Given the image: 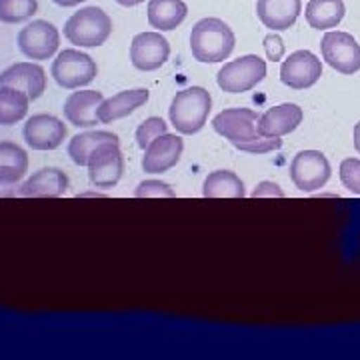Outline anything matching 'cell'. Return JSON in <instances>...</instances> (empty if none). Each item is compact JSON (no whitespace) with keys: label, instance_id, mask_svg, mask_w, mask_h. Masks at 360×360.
I'll list each match as a JSON object with an SVG mask.
<instances>
[{"label":"cell","instance_id":"cell-1","mask_svg":"<svg viewBox=\"0 0 360 360\" xmlns=\"http://www.w3.org/2000/svg\"><path fill=\"white\" fill-rule=\"evenodd\" d=\"M258 118L260 115L250 108H226L212 118V129L243 153L266 155L278 150L283 146V141L278 136L260 134Z\"/></svg>","mask_w":360,"mask_h":360},{"label":"cell","instance_id":"cell-2","mask_svg":"<svg viewBox=\"0 0 360 360\" xmlns=\"http://www.w3.org/2000/svg\"><path fill=\"white\" fill-rule=\"evenodd\" d=\"M234 32L220 18H202L193 26L191 32V51L198 63H222L234 51Z\"/></svg>","mask_w":360,"mask_h":360},{"label":"cell","instance_id":"cell-3","mask_svg":"<svg viewBox=\"0 0 360 360\" xmlns=\"http://www.w3.org/2000/svg\"><path fill=\"white\" fill-rule=\"evenodd\" d=\"M212 108V96L202 86H191L176 92L168 108L172 127L182 134H196L205 129Z\"/></svg>","mask_w":360,"mask_h":360},{"label":"cell","instance_id":"cell-4","mask_svg":"<svg viewBox=\"0 0 360 360\" xmlns=\"http://www.w3.org/2000/svg\"><path fill=\"white\" fill-rule=\"evenodd\" d=\"M112 32V20L98 6H86L75 13L65 25V37L70 44L92 49L104 44Z\"/></svg>","mask_w":360,"mask_h":360},{"label":"cell","instance_id":"cell-5","mask_svg":"<svg viewBox=\"0 0 360 360\" xmlns=\"http://www.w3.org/2000/svg\"><path fill=\"white\" fill-rule=\"evenodd\" d=\"M264 77H266V63L257 54H246L222 66L217 82L224 92L240 94L255 89L264 80Z\"/></svg>","mask_w":360,"mask_h":360},{"label":"cell","instance_id":"cell-6","mask_svg":"<svg viewBox=\"0 0 360 360\" xmlns=\"http://www.w3.org/2000/svg\"><path fill=\"white\" fill-rule=\"evenodd\" d=\"M96 72H98L96 63L90 58L89 54L75 51V49L60 52L54 58L51 68V75L56 80V84L68 90L90 84L96 77Z\"/></svg>","mask_w":360,"mask_h":360},{"label":"cell","instance_id":"cell-7","mask_svg":"<svg viewBox=\"0 0 360 360\" xmlns=\"http://www.w3.org/2000/svg\"><path fill=\"white\" fill-rule=\"evenodd\" d=\"M330 162L319 150H302L290 162V180L302 193H316L330 179Z\"/></svg>","mask_w":360,"mask_h":360},{"label":"cell","instance_id":"cell-8","mask_svg":"<svg viewBox=\"0 0 360 360\" xmlns=\"http://www.w3.org/2000/svg\"><path fill=\"white\" fill-rule=\"evenodd\" d=\"M322 58L340 75H354L360 70V44L348 32H326L321 42Z\"/></svg>","mask_w":360,"mask_h":360},{"label":"cell","instance_id":"cell-9","mask_svg":"<svg viewBox=\"0 0 360 360\" xmlns=\"http://www.w3.org/2000/svg\"><path fill=\"white\" fill-rule=\"evenodd\" d=\"M86 167H89L90 184L94 188H112L124 172V156L120 153L118 144L106 142L90 155Z\"/></svg>","mask_w":360,"mask_h":360},{"label":"cell","instance_id":"cell-10","mask_svg":"<svg viewBox=\"0 0 360 360\" xmlns=\"http://www.w3.org/2000/svg\"><path fill=\"white\" fill-rule=\"evenodd\" d=\"M18 49L30 60H49L58 51L60 34L49 20H32L18 32Z\"/></svg>","mask_w":360,"mask_h":360},{"label":"cell","instance_id":"cell-11","mask_svg":"<svg viewBox=\"0 0 360 360\" xmlns=\"http://www.w3.org/2000/svg\"><path fill=\"white\" fill-rule=\"evenodd\" d=\"M322 77V63L310 51H296L281 66V80L288 89L304 90L319 82Z\"/></svg>","mask_w":360,"mask_h":360},{"label":"cell","instance_id":"cell-12","mask_svg":"<svg viewBox=\"0 0 360 360\" xmlns=\"http://www.w3.org/2000/svg\"><path fill=\"white\" fill-rule=\"evenodd\" d=\"M170 56V44L160 32H141L130 42L132 66L142 72H150L165 65Z\"/></svg>","mask_w":360,"mask_h":360},{"label":"cell","instance_id":"cell-13","mask_svg":"<svg viewBox=\"0 0 360 360\" xmlns=\"http://www.w3.org/2000/svg\"><path fill=\"white\" fill-rule=\"evenodd\" d=\"M22 136L32 150H54L65 142L66 127L56 116L34 115L26 120Z\"/></svg>","mask_w":360,"mask_h":360},{"label":"cell","instance_id":"cell-14","mask_svg":"<svg viewBox=\"0 0 360 360\" xmlns=\"http://www.w3.org/2000/svg\"><path fill=\"white\" fill-rule=\"evenodd\" d=\"M182 148L184 142L176 134H160L158 139L150 142L144 148V156H142V170L148 174H160L167 172L174 167L182 156Z\"/></svg>","mask_w":360,"mask_h":360},{"label":"cell","instance_id":"cell-15","mask_svg":"<svg viewBox=\"0 0 360 360\" xmlns=\"http://www.w3.org/2000/svg\"><path fill=\"white\" fill-rule=\"evenodd\" d=\"M0 86L22 90L30 101H37L46 90V72L40 65L16 63L0 72Z\"/></svg>","mask_w":360,"mask_h":360},{"label":"cell","instance_id":"cell-16","mask_svg":"<svg viewBox=\"0 0 360 360\" xmlns=\"http://www.w3.org/2000/svg\"><path fill=\"white\" fill-rule=\"evenodd\" d=\"M103 92L98 90H80L72 92L65 101V116L66 120L77 127V129H90L98 124L96 110L103 103Z\"/></svg>","mask_w":360,"mask_h":360},{"label":"cell","instance_id":"cell-17","mask_svg":"<svg viewBox=\"0 0 360 360\" xmlns=\"http://www.w3.org/2000/svg\"><path fill=\"white\" fill-rule=\"evenodd\" d=\"M302 122V108L298 104L284 103L269 108L258 118V132L264 136H284L295 132Z\"/></svg>","mask_w":360,"mask_h":360},{"label":"cell","instance_id":"cell-18","mask_svg":"<svg viewBox=\"0 0 360 360\" xmlns=\"http://www.w3.org/2000/svg\"><path fill=\"white\" fill-rule=\"evenodd\" d=\"M68 191V176L60 168H40L18 188L20 196L32 198H58Z\"/></svg>","mask_w":360,"mask_h":360},{"label":"cell","instance_id":"cell-19","mask_svg":"<svg viewBox=\"0 0 360 360\" xmlns=\"http://www.w3.org/2000/svg\"><path fill=\"white\" fill-rule=\"evenodd\" d=\"M302 11L300 0H258L257 14L260 22L272 32H283L295 25Z\"/></svg>","mask_w":360,"mask_h":360},{"label":"cell","instance_id":"cell-20","mask_svg":"<svg viewBox=\"0 0 360 360\" xmlns=\"http://www.w3.org/2000/svg\"><path fill=\"white\" fill-rule=\"evenodd\" d=\"M148 103V90L146 89H134V90H122L115 96L106 98L101 103L96 116H98V122H115L120 120L124 116L132 115L136 108H141L142 104Z\"/></svg>","mask_w":360,"mask_h":360},{"label":"cell","instance_id":"cell-21","mask_svg":"<svg viewBox=\"0 0 360 360\" xmlns=\"http://www.w3.org/2000/svg\"><path fill=\"white\" fill-rule=\"evenodd\" d=\"M28 172V155L14 142H0V186H13Z\"/></svg>","mask_w":360,"mask_h":360},{"label":"cell","instance_id":"cell-22","mask_svg":"<svg viewBox=\"0 0 360 360\" xmlns=\"http://www.w3.org/2000/svg\"><path fill=\"white\" fill-rule=\"evenodd\" d=\"M188 14L184 0H150L148 2V25L156 30H174Z\"/></svg>","mask_w":360,"mask_h":360},{"label":"cell","instance_id":"cell-23","mask_svg":"<svg viewBox=\"0 0 360 360\" xmlns=\"http://www.w3.org/2000/svg\"><path fill=\"white\" fill-rule=\"evenodd\" d=\"M345 2L342 0H309L307 4V22L316 30L336 28L345 18Z\"/></svg>","mask_w":360,"mask_h":360},{"label":"cell","instance_id":"cell-24","mask_svg":"<svg viewBox=\"0 0 360 360\" xmlns=\"http://www.w3.org/2000/svg\"><path fill=\"white\" fill-rule=\"evenodd\" d=\"M106 142H115L118 144V136L115 132L108 130H90V132H82L72 136V141L68 142V156L70 160L78 165V167H86L90 155Z\"/></svg>","mask_w":360,"mask_h":360},{"label":"cell","instance_id":"cell-25","mask_svg":"<svg viewBox=\"0 0 360 360\" xmlns=\"http://www.w3.org/2000/svg\"><path fill=\"white\" fill-rule=\"evenodd\" d=\"M202 194L206 198H243L245 182L231 170H214L206 176Z\"/></svg>","mask_w":360,"mask_h":360},{"label":"cell","instance_id":"cell-26","mask_svg":"<svg viewBox=\"0 0 360 360\" xmlns=\"http://www.w3.org/2000/svg\"><path fill=\"white\" fill-rule=\"evenodd\" d=\"M30 98L22 90L13 86H0V127H13L28 112Z\"/></svg>","mask_w":360,"mask_h":360},{"label":"cell","instance_id":"cell-27","mask_svg":"<svg viewBox=\"0 0 360 360\" xmlns=\"http://www.w3.org/2000/svg\"><path fill=\"white\" fill-rule=\"evenodd\" d=\"M39 2L37 0H0V22L16 25L28 20L37 13Z\"/></svg>","mask_w":360,"mask_h":360},{"label":"cell","instance_id":"cell-28","mask_svg":"<svg viewBox=\"0 0 360 360\" xmlns=\"http://www.w3.org/2000/svg\"><path fill=\"white\" fill-rule=\"evenodd\" d=\"M165 132H168V124L160 116L146 118L142 124H139V129H136V144H139V148L144 150L150 142L158 139L160 134H165Z\"/></svg>","mask_w":360,"mask_h":360},{"label":"cell","instance_id":"cell-29","mask_svg":"<svg viewBox=\"0 0 360 360\" xmlns=\"http://www.w3.org/2000/svg\"><path fill=\"white\" fill-rule=\"evenodd\" d=\"M340 182L347 191L360 196V158H345L340 162Z\"/></svg>","mask_w":360,"mask_h":360},{"label":"cell","instance_id":"cell-30","mask_svg":"<svg viewBox=\"0 0 360 360\" xmlns=\"http://www.w3.org/2000/svg\"><path fill=\"white\" fill-rule=\"evenodd\" d=\"M136 198H174V191L167 182L160 180H144L134 191Z\"/></svg>","mask_w":360,"mask_h":360},{"label":"cell","instance_id":"cell-31","mask_svg":"<svg viewBox=\"0 0 360 360\" xmlns=\"http://www.w3.org/2000/svg\"><path fill=\"white\" fill-rule=\"evenodd\" d=\"M264 51H266V58L272 60V63H278V60H283L284 56V40L276 34V32H270L264 37Z\"/></svg>","mask_w":360,"mask_h":360},{"label":"cell","instance_id":"cell-32","mask_svg":"<svg viewBox=\"0 0 360 360\" xmlns=\"http://www.w3.org/2000/svg\"><path fill=\"white\" fill-rule=\"evenodd\" d=\"M283 198L284 193L281 191V186L276 182H270V180H262L257 188L252 191V198Z\"/></svg>","mask_w":360,"mask_h":360},{"label":"cell","instance_id":"cell-33","mask_svg":"<svg viewBox=\"0 0 360 360\" xmlns=\"http://www.w3.org/2000/svg\"><path fill=\"white\" fill-rule=\"evenodd\" d=\"M54 4H58V6H65V8H68V6H77V4H80V2H84V0H52Z\"/></svg>","mask_w":360,"mask_h":360},{"label":"cell","instance_id":"cell-34","mask_svg":"<svg viewBox=\"0 0 360 360\" xmlns=\"http://www.w3.org/2000/svg\"><path fill=\"white\" fill-rule=\"evenodd\" d=\"M352 136H354V148H356V153L360 155V122L354 127V132H352Z\"/></svg>","mask_w":360,"mask_h":360},{"label":"cell","instance_id":"cell-35","mask_svg":"<svg viewBox=\"0 0 360 360\" xmlns=\"http://www.w3.org/2000/svg\"><path fill=\"white\" fill-rule=\"evenodd\" d=\"M120 6H136V4H141L144 0H116Z\"/></svg>","mask_w":360,"mask_h":360}]
</instances>
